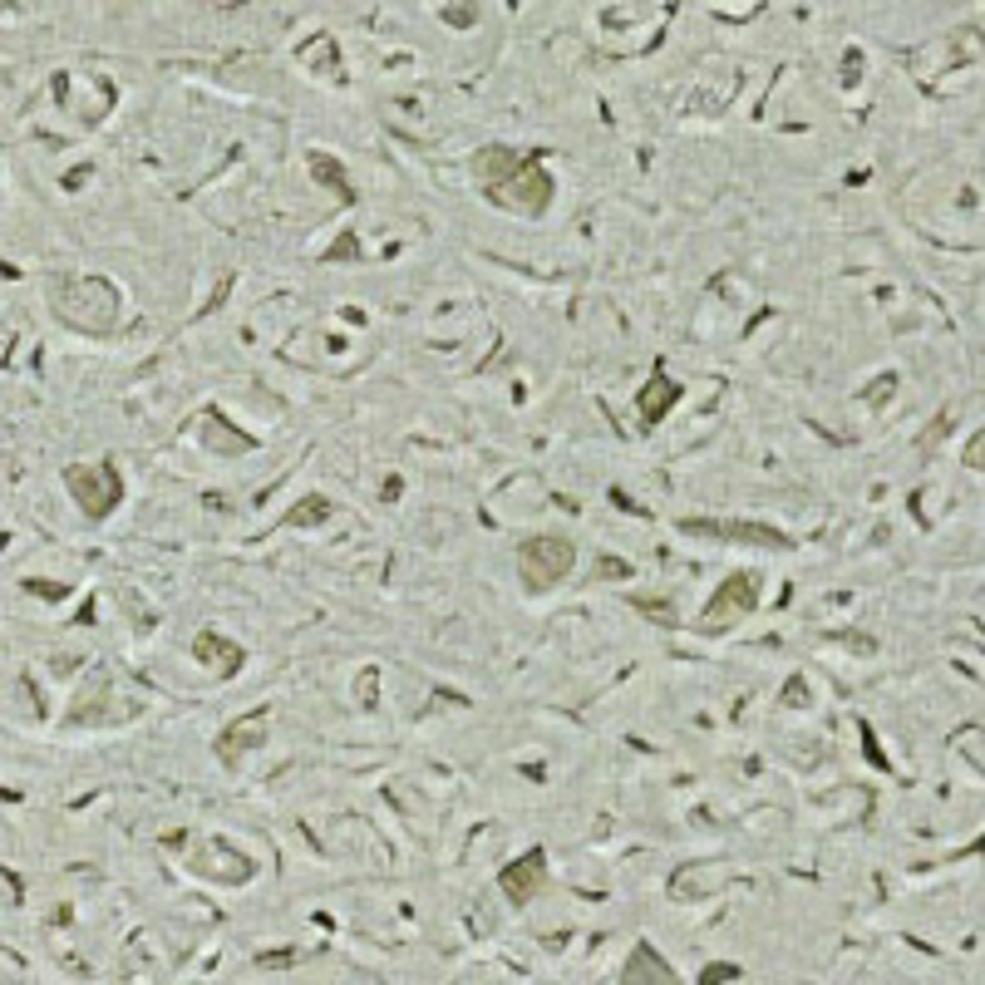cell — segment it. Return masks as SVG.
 Listing matches in <instances>:
<instances>
[{"mask_svg": "<svg viewBox=\"0 0 985 985\" xmlns=\"http://www.w3.org/2000/svg\"><path fill=\"white\" fill-rule=\"evenodd\" d=\"M631 606L641 616H651V622H660V626H680V616L670 612V602H651V596H631Z\"/></svg>", "mask_w": 985, "mask_h": 985, "instance_id": "cell-16", "label": "cell"}, {"mask_svg": "<svg viewBox=\"0 0 985 985\" xmlns=\"http://www.w3.org/2000/svg\"><path fill=\"white\" fill-rule=\"evenodd\" d=\"M759 592H764V577H759V572H729L725 582H719V592L709 596L705 616H699V631L719 636V631H729L735 622H745V616L759 606Z\"/></svg>", "mask_w": 985, "mask_h": 985, "instance_id": "cell-4", "label": "cell"}, {"mask_svg": "<svg viewBox=\"0 0 985 985\" xmlns=\"http://www.w3.org/2000/svg\"><path fill=\"white\" fill-rule=\"evenodd\" d=\"M680 533H695V537H719V542H749V547H779V552H788L794 547V537L779 533V527L769 523H745V517H685L680 523Z\"/></svg>", "mask_w": 985, "mask_h": 985, "instance_id": "cell-6", "label": "cell"}, {"mask_svg": "<svg viewBox=\"0 0 985 985\" xmlns=\"http://www.w3.org/2000/svg\"><path fill=\"white\" fill-rule=\"evenodd\" d=\"M725 976H729V981H735V976H739V971H735V966H715V971H705V981H725Z\"/></svg>", "mask_w": 985, "mask_h": 985, "instance_id": "cell-22", "label": "cell"}, {"mask_svg": "<svg viewBox=\"0 0 985 985\" xmlns=\"http://www.w3.org/2000/svg\"><path fill=\"white\" fill-rule=\"evenodd\" d=\"M981 444H985V439H981V434H971V449H966V463H971V469H976V473H981Z\"/></svg>", "mask_w": 985, "mask_h": 985, "instance_id": "cell-20", "label": "cell"}, {"mask_svg": "<svg viewBox=\"0 0 985 985\" xmlns=\"http://www.w3.org/2000/svg\"><path fill=\"white\" fill-rule=\"evenodd\" d=\"M641 981H656V985H675L680 976L665 966V956H660L656 947H636L631 956H626V971H622V985H641Z\"/></svg>", "mask_w": 985, "mask_h": 985, "instance_id": "cell-11", "label": "cell"}, {"mask_svg": "<svg viewBox=\"0 0 985 985\" xmlns=\"http://www.w3.org/2000/svg\"><path fill=\"white\" fill-rule=\"evenodd\" d=\"M331 517H335L331 497L326 493H306L287 517H281V527H287V533H291V527H296V533H306V527H321V523H331Z\"/></svg>", "mask_w": 985, "mask_h": 985, "instance_id": "cell-13", "label": "cell"}, {"mask_svg": "<svg viewBox=\"0 0 985 985\" xmlns=\"http://www.w3.org/2000/svg\"><path fill=\"white\" fill-rule=\"evenodd\" d=\"M25 592L45 596V602H65V596H69V586H65V582H35V577H30V582H25Z\"/></svg>", "mask_w": 985, "mask_h": 985, "instance_id": "cell-18", "label": "cell"}, {"mask_svg": "<svg viewBox=\"0 0 985 985\" xmlns=\"http://www.w3.org/2000/svg\"><path fill=\"white\" fill-rule=\"evenodd\" d=\"M65 489L75 493V503L85 507V517H94V523H104V517L124 503V479H119L114 459L69 463V469H65Z\"/></svg>", "mask_w": 985, "mask_h": 985, "instance_id": "cell-3", "label": "cell"}, {"mask_svg": "<svg viewBox=\"0 0 985 985\" xmlns=\"http://www.w3.org/2000/svg\"><path fill=\"white\" fill-rule=\"evenodd\" d=\"M208 414H212V444L222 439V449H227V454H247L251 449L247 434H232L227 429V414H222V410H208Z\"/></svg>", "mask_w": 985, "mask_h": 985, "instance_id": "cell-15", "label": "cell"}, {"mask_svg": "<svg viewBox=\"0 0 985 985\" xmlns=\"http://www.w3.org/2000/svg\"><path fill=\"white\" fill-rule=\"evenodd\" d=\"M497 887H503V897L513 902V907H533V897L547 887V852L533 848V852H523V858H513L497 872Z\"/></svg>", "mask_w": 985, "mask_h": 985, "instance_id": "cell-7", "label": "cell"}, {"mask_svg": "<svg viewBox=\"0 0 985 985\" xmlns=\"http://www.w3.org/2000/svg\"><path fill=\"white\" fill-rule=\"evenodd\" d=\"M331 261H360V242H355V232H340V242H331Z\"/></svg>", "mask_w": 985, "mask_h": 985, "instance_id": "cell-17", "label": "cell"}, {"mask_svg": "<svg viewBox=\"0 0 985 985\" xmlns=\"http://www.w3.org/2000/svg\"><path fill=\"white\" fill-rule=\"evenodd\" d=\"M596 572H602L606 582H612V577H631V567H626L622 557H602V562H596Z\"/></svg>", "mask_w": 985, "mask_h": 985, "instance_id": "cell-19", "label": "cell"}, {"mask_svg": "<svg viewBox=\"0 0 985 985\" xmlns=\"http://www.w3.org/2000/svg\"><path fill=\"white\" fill-rule=\"evenodd\" d=\"M444 15H449V25H473V10H469V5H463V10H454V5H449Z\"/></svg>", "mask_w": 985, "mask_h": 985, "instance_id": "cell-21", "label": "cell"}, {"mask_svg": "<svg viewBox=\"0 0 985 985\" xmlns=\"http://www.w3.org/2000/svg\"><path fill=\"white\" fill-rule=\"evenodd\" d=\"M523 164H527V154H523V148H507V144H489V148H479V154H473V178H479L483 198L503 188V182L513 178V172L523 168Z\"/></svg>", "mask_w": 985, "mask_h": 985, "instance_id": "cell-8", "label": "cell"}, {"mask_svg": "<svg viewBox=\"0 0 985 985\" xmlns=\"http://www.w3.org/2000/svg\"><path fill=\"white\" fill-rule=\"evenodd\" d=\"M577 567V547L572 537H557V533H542V537H527L517 547V572H523V586L527 592H547V586L567 582Z\"/></svg>", "mask_w": 985, "mask_h": 985, "instance_id": "cell-2", "label": "cell"}, {"mask_svg": "<svg viewBox=\"0 0 985 985\" xmlns=\"http://www.w3.org/2000/svg\"><path fill=\"white\" fill-rule=\"evenodd\" d=\"M680 394H685V390H680V384L670 380V374H651V384H646L641 400H636V404H641V419H646V424L665 419V410L680 400Z\"/></svg>", "mask_w": 985, "mask_h": 985, "instance_id": "cell-12", "label": "cell"}, {"mask_svg": "<svg viewBox=\"0 0 985 985\" xmlns=\"http://www.w3.org/2000/svg\"><path fill=\"white\" fill-rule=\"evenodd\" d=\"M192 656H198L202 665H217L222 680H232L242 670V660H247L237 646L227 641V636H217V631H198V641H192Z\"/></svg>", "mask_w": 985, "mask_h": 985, "instance_id": "cell-10", "label": "cell"}, {"mask_svg": "<svg viewBox=\"0 0 985 985\" xmlns=\"http://www.w3.org/2000/svg\"><path fill=\"white\" fill-rule=\"evenodd\" d=\"M261 735H267V709H251V715H242L237 725L222 729L217 745H212V749H217V759H222L227 769H237V764H242V754H247L251 745H261Z\"/></svg>", "mask_w": 985, "mask_h": 985, "instance_id": "cell-9", "label": "cell"}, {"mask_svg": "<svg viewBox=\"0 0 985 985\" xmlns=\"http://www.w3.org/2000/svg\"><path fill=\"white\" fill-rule=\"evenodd\" d=\"M306 164H311V172H316V182H321V188H335V198H340L345 208H350V202H355V188H350V182H345V168L335 164L331 154H311Z\"/></svg>", "mask_w": 985, "mask_h": 985, "instance_id": "cell-14", "label": "cell"}, {"mask_svg": "<svg viewBox=\"0 0 985 985\" xmlns=\"http://www.w3.org/2000/svg\"><path fill=\"white\" fill-rule=\"evenodd\" d=\"M489 202H497V208H507V212H523V217H542V212L552 208V178H547L542 158L527 154V164L497 192H489Z\"/></svg>", "mask_w": 985, "mask_h": 985, "instance_id": "cell-5", "label": "cell"}, {"mask_svg": "<svg viewBox=\"0 0 985 985\" xmlns=\"http://www.w3.org/2000/svg\"><path fill=\"white\" fill-rule=\"evenodd\" d=\"M55 316L65 321V326H75V331H85V335H104V331H114V321H119V296H114V287L109 281H55Z\"/></svg>", "mask_w": 985, "mask_h": 985, "instance_id": "cell-1", "label": "cell"}]
</instances>
